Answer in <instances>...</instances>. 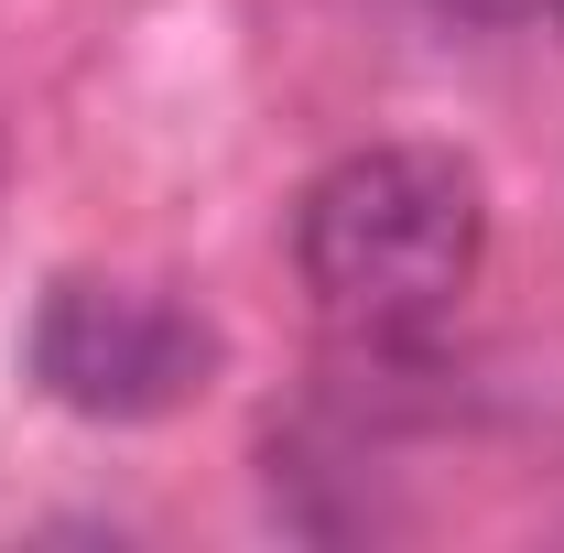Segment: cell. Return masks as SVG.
Masks as SVG:
<instances>
[{"label":"cell","instance_id":"obj_3","mask_svg":"<svg viewBox=\"0 0 564 553\" xmlns=\"http://www.w3.org/2000/svg\"><path fill=\"white\" fill-rule=\"evenodd\" d=\"M434 11H456V22H532L543 0H434Z\"/></svg>","mask_w":564,"mask_h":553},{"label":"cell","instance_id":"obj_2","mask_svg":"<svg viewBox=\"0 0 564 553\" xmlns=\"http://www.w3.org/2000/svg\"><path fill=\"white\" fill-rule=\"evenodd\" d=\"M22 369L44 380V402H66L87 423H152L185 413L217 369V326L141 293V282H87L66 272L44 304H33V337H22Z\"/></svg>","mask_w":564,"mask_h":553},{"label":"cell","instance_id":"obj_1","mask_svg":"<svg viewBox=\"0 0 564 553\" xmlns=\"http://www.w3.org/2000/svg\"><path fill=\"white\" fill-rule=\"evenodd\" d=\"M489 185L445 141H369L326 163L293 207V272L315 315L358 347H423L478 282Z\"/></svg>","mask_w":564,"mask_h":553},{"label":"cell","instance_id":"obj_4","mask_svg":"<svg viewBox=\"0 0 564 553\" xmlns=\"http://www.w3.org/2000/svg\"><path fill=\"white\" fill-rule=\"evenodd\" d=\"M543 11H554V22H564V0H543Z\"/></svg>","mask_w":564,"mask_h":553}]
</instances>
